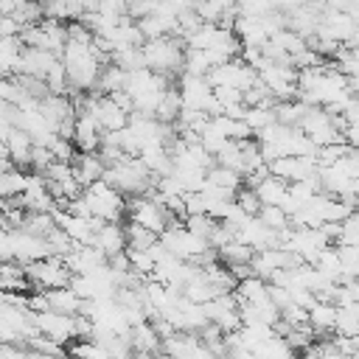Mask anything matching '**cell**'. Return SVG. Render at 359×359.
<instances>
[{
  "label": "cell",
  "mask_w": 359,
  "mask_h": 359,
  "mask_svg": "<svg viewBox=\"0 0 359 359\" xmlns=\"http://www.w3.org/2000/svg\"><path fill=\"white\" fill-rule=\"evenodd\" d=\"M143 59L146 67L154 73H165L174 81L182 73V59H185V42L174 34L168 36H157V39H146L143 42Z\"/></svg>",
  "instance_id": "cell-1"
},
{
  "label": "cell",
  "mask_w": 359,
  "mask_h": 359,
  "mask_svg": "<svg viewBox=\"0 0 359 359\" xmlns=\"http://www.w3.org/2000/svg\"><path fill=\"white\" fill-rule=\"evenodd\" d=\"M81 196L87 202L90 216H95L101 222H123V216H126V196L118 188H112L107 180H98V182L87 185L81 191Z\"/></svg>",
  "instance_id": "cell-2"
},
{
  "label": "cell",
  "mask_w": 359,
  "mask_h": 359,
  "mask_svg": "<svg viewBox=\"0 0 359 359\" xmlns=\"http://www.w3.org/2000/svg\"><path fill=\"white\" fill-rule=\"evenodd\" d=\"M297 129H303V135H306L317 149L345 140V137H342V118L334 115V112H328L325 107H309V112H306V118L300 121Z\"/></svg>",
  "instance_id": "cell-3"
},
{
  "label": "cell",
  "mask_w": 359,
  "mask_h": 359,
  "mask_svg": "<svg viewBox=\"0 0 359 359\" xmlns=\"http://www.w3.org/2000/svg\"><path fill=\"white\" fill-rule=\"evenodd\" d=\"M126 219L135 222V224H143L146 230H151V233H157V236H160L171 222H177V219L171 216V210H168L163 202H157L151 194L129 196V199H126Z\"/></svg>",
  "instance_id": "cell-4"
},
{
  "label": "cell",
  "mask_w": 359,
  "mask_h": 359,
  "mask_svg": "<svg viewBox=\"0 0 359 359\" xmlns=\"http://www.w3.org/2000/svg\"><path fill=\"white\" fill-rule=\"evenodd\" d=\"M160 244L165 247V252H171V255H177V258H182V261H196L210 244H208V238H202V236H196V233H191L182 222H171L163 233H160Z\"/></svg>",
  "instance_id": "cell-5"
},
{
  "label": "cell",
  "mask_w": 359,
  "mask_h": 359,
  "mask_svg": "<svg viewBox=\"0 0 359 359\" xmlns=\"http://www.w3.org/2000/svg\"><path fill=\"white\" fill-rule=\"evenodd\" d=\"M25 275H28V280H31V286H34L36 292L70 286V278H73V272L67 269L65 258H59V255H48V258H42V261L25 264Z\"/></svg>",
  "instance_id": "cell-6"
},
{
  "label": "cell",
  "mask_w": 359,
  "mask_h": 359,
  "mask_svg": "<svg viewBox=\"0 0 359 359\" xmlns=\"http://www.w3.org/2000/svg\"><path fill=\"white\" fill-rule=\"evenodd\" d=\"M31 323L42 337H50L53 342L65 345L67 339L76 337V314H62V311H31Z\"/></svg>",
  "instance_id": "cell-7"
},
{
  "label": "cell",
  "mask_w": 359,
  "mask_h": 359,
  "mask_svg": "<svg viewBox=\"0 0 359 359\" xmlns=\"http://www.w3.org/2000/svg\"><path fill=\"white\" fill-rule=\"evenodd\" d=\"M269 171L286 182H300V180H317L320 163L317 157H278L269 163Z\"/></svg>",
  "instance_id": "cell-8"
},
{
  "label": "cell",
  "mask_w": 359,
  "mask_h": 359,
  "mask_svg": "<svg viewBox=\"0 0 359 359\" xmlns=\"http://www.w3.org/2000/svg\"><path fill=\"white\" fill-rule=\"evenodd\" d=\"M11 250H14V261H20V264H31V261H42V258L53 255L48 238L34 236L22 227L11 230Z\"/></svg>",
  "instance_id": "cell-9"
},
{
  "label": "cell",
  "mask_w": 359,
  "mask_h": 359,
  "mask_svg": "<svg viewBox=\"0 0 359 359\" xmlns=\"http://www.w3.org/2000/svg\"><path fill=\"white\" fill-rule=\"evenodd\" d=\"M93 244H95L107 258H112V255H118V252H126V247H129V241H126V227H123L121 222H104V224L95 230Z\"/></svg>",
  "instance_id": "cell-10"
},
{
  "label": "cell",
  "mask_w": 359,
  "mask_h": 359,
  "mask_svg": "<svg viewBox=\"0 0 359 359\" xmlns=\"http://www.w3.org/2000/svg\"><path fill=\"white\" fill-rule=\"evenodd\" d=\"M59 59H62V56H56V53H50V50H42V48H22L20 73L45 81V76L50 73V67H53ZM20 73H17V76H20Z\"/></svg>",
  "instance_id": "cell-11"
},
{
  "label": "cell",
  "mask_w": 359,
  "mask_h": 359,
  "mask_svg": "<svg viewBox=\"0 0 359 359\" xmlns=\"http://www.w3.org/2000/svg\"><path fill=\"white\" fill-rule=\"evenodd\" d=\"M73 174H76V180L81 182V188H87V185L104 180L107 163L101 160L98 151H79L76 160H73Z\"/></svg>",
  "instance_id": "cell-12"
},
{
  "label": "cell",
  "mask_w": 359,
  "mask_h": 359,
  "mask_svg": "<svg viewBox=\"0 0 359 359\" xmlns=\"http://www.w3.org/2000/svg\"><path fill=\"white\" fill-rule=\"evenodd\" d=\"M6 146H8V157H11V163H14L17 168H31L34 137H31L25 129L14 126V129L6 135Z\"/></svg>",
  "instance_id": "cell-13"
},
{
  "label": "cell",
  "mask_w": 359,
  "mask_h": 359,
  "mask_svg": "<svg viewBox=\"0 0 359 359\" xmlns=\"http://www.w3.org/2000/svg\"><path fill=\"white\" fill-rule=\"evenodd\" d=\"M45 303L50 311H62V314H79L84 300L70 289V286H62V289H45Z\"/></svg>",
  "instance_id": "cell-14"
},
{
  "label": "cell",
  "mask_w": 359,
  "mask_h": 359,
  "mask_svg": "<svg viewBox=\"0 0 359 359\" xmlns=\"http://www.w3.org/2000/svg\"><path fill=\"white\" fill-rule=\"evenodd\" d=\"M309 325L314 334H334L337 325V303L331 300H314L309 309Z\"/></svg>",
  "instance_id": "cell-15"
},
{
  "label": "cell",
  "mask_w": 359,
  "mask_h": 359,
  "mask_svg": "<svg viewBox=\"0 0 359 359\" xmlns=\"http://www.w3.org/2000/svg\"><path fill=\"white\" fill-rule=\"evenodd\" d=\"M233 292H236L238 303H258V300L269 297V280H264L258 275H247V278H241L236 283Z\"/></svg>",
  "instance_id": "cell-16"
},
{
  "label": "cell",
  "mask_w": 359,
  "mask_h": 359,
  "mask_svg": "<svg viewBox=\"0 0 359 359\" xmlns=\"http://www.w3.org/2000/svg\"><path fill=\"white\" fill-rule=\"evenodd\" d=\"M208 182L216 185V188H224V191H230V194H238V188L244 185V177H241L236 168H227V165L213 163V165L208 168Z\"/></svg>",
  "instance_id": "cell-17"
},
{
  "label": "cell",
  "mask_w": 359,
  "mask_h": 359,
  "mask_svg": "<svg viewBox=\"0 0 359 359\" xmlns=\"http://www.w3.org/2000/svg\"><path fill=\"white\" fill-rule=\"evenodd\" d=\"M126 87V70H121L118 65L107 62L101 76H98V84H95V93L101 95H112V93H121Z\"/></svg>",
  "instance_id": "cell-18"
},
{
  "label": "cell",
  "mask_w": 359,
  "mask_h": 359,
  "mask_svg": "<svg viewBox=\"0 0 359 359\" xmlns=\"http://www.w3.org/2000/svg\"><path fill=\"white\" fill-rule=\"evenodd\" d=\"M216 252H219V261H222L224 266H241V264H250V261H252V255H255V250H252V247H247V244H244V241H238V238L227 241V244H224V247H219Z\"/></svg>",
  "instance_id": "cell-19"
},
{
  "label": "cell",
  "mask_w": 359,
  "mask_h": 359,
  "mask_svg": "<svg viewBox=\"0 0 359 359\" xmlns=\"http://www.w3.org/2000/svg\"><path fill=\"white\" fill-rule=\"evenodd\" d=\"M180 112H182V98H180V90H177V84L174 87H168L165 93H163V98H160V107H157V121H163V123H177V118H180Z\"/></svg>",
  "instance_id": "cell-20"
},
{
  "label": "cell",
  "mask_w": 359,
  "mask_h": 359,
  "mask_svg": "<svg viewBox=\"0 0 359 359\" xmlns=\"http://www.w3.org/2000/svg\"><path fill=\"white\" fill-rule=\"evenodd\" d=\"M28 185V174L22 168H8L6 174H0V199H14V196H22Z\"/></svg>",
  "instance_id": "cell-21"
},
{
  "label": "cell",
  "mask_w": 359,
  "mask_h": 359,
  "mask_svg": "<svg viewBox=\"0 0 359 359\" xmlns=\"http://www.w3.org/2000/svg\"><path fill=\"white\" fill-rule=\"evenodd\" d=\"M241 121L250 126V132H252V137H255L261 129H266V126L275 123L278 118H275V109H272V107H244Z\"/></svg>",
  "instance_id": "cell-22"
},
{
  "label": "cell",
  "mask_w": 359,
  "mask_h": 359,
  "mask_svg": "<svg viewBox=\"0 0 359 359\" xmlns=\"http://www.w3.org/2000/svg\"><path fill=\"white\" fill-rule=\"evenodd\" d=\"M126 255H129V266H132V272L137 275V278H143V280H149L151 275H154V266H157V258H154V252H151V247L149 250H126Z\"/></svg>",
  "instance_id": "cell-23"
},
{
  "label": "cell",
  "mask_w": 359,
  "mask_h": 359,
  "mask_svg": "<svg viewBox=\"0 0 359 359\" xmlns=\"http://www.w3.org/2000/svg\"><path fill=\"white\" fill-rule=\"evenodd\" d=\"M210 70H213V62H210L208 50H199V48H185L182 73H191V76H208Z\"/></svg>",
  "instance_id": "cell-24"
},
{
  "label": "cell",
  "mask_w": 359,
  "mask_h": 359,
  "mask_svg": "<svg viewBox=\"0 0 359 359\" xmlns=\"http://www.w3.org/2000/svg\"><path fill=\"white\" fill-rule=\"evenodd\" d=\"M112 65H118L121 70L126 73H135V70H143L146 67V59H143V45L140 48H123V50H115L109 56Z\"/></svg>",
  "instance_id": "cell-25"
},
{
  "label": "cell",
  "mask_w": 359,
  "mask_h": 359,
  "mask_svg": "<svg viewBox=\"0 0 359 359\" xmlns=\"http://www.w3.org/2000/svg\"><path fill=\"white\" fill-rule=\"evenodd\" d=\"M258 219H261L269 230H275V233H280V230H289V227H292V216H289L280 205H261Z\"/></svg>",
  "instance_id": "cell-26"
},
{
  "label": "cell",
  "mask_w": 359,
  "mask_h": 359,
  "mask_svg": "<svg viewBox=\"0 0 359 359\" xmlns=\"http://www.w3.org/2000/svg\"><path fill=\"white\" fill-rule=\"evenodd\" d=\"M157 233H151V230H146L143 224H135V222H126V241H129V247L132 250H149L151 244H157ZM126 247V250H129Z\"/></svg>",
  "instance_id": "cell-27"
},
{
  "label": "cell",
  "mask_w": 359,
  "mask_h": 359,
  "mask_svg": "<svg viewBox=\"0 0 359 359\" xmlns=\"http://www.w3.org/2000/svg\"><path fill=\"white\" fill-rule=\"evenodd\" d=\"M236 205H238L244 213H250V216H258V210H261V199H258V194H255L247 182L238 188V194H236Z\"/></svg>",
  "instance_id": "cell-28"
},
{
  "label": "cell",
  "mask_w": 359,
  "mask_h": 359,
  "mask_svg": "<svg viewBox=\"0 0 359 359\" xmlns=\"http://www.w3.org/2000/svg\"><path fill=\"white\" fill-rule=\"evenodd\" d=\"M95 11L104 14V17H115V20H121V17H126V0H98Z\"/></svg>",
  "instance_id": "cell-29"
},
{
  "label": "cell",
  "mask_w": 359,
  "mask_h": 359,
  "mask_svg": "<svg viewBox=\"0 0 359 359\" xmlns=\"http://www.w3.org/2000/svg\"><path fill=\"white\" fill-rule=\"evenodd\" d=\"M3 261H14V250H11V230L0 224V264Z\"/></svg>",
  "instance_id": "cell-30"
},
{
  "label": "cell",
  "mask_w": 359,
  "mask_h": 359,
  "mask_svg": "<svg viewBox=\"0 0 359 359\" xmlns=\"http://www.w3.org/2000/svg\"><path fill=\"white\" fill-rule=\"evenodd\" d=\"M342 137H345V143H348L351 149H356V151H359V123L345 126V129H342Z\"/></svg>",
  "instance_id": "cell-31"
},
{
  "label": "cell",
  "mask_w": 359,
  "mask_h": 359,
  "mask_svg": "<svg viewBox=\"0 0 359 359\" xmlns=\"http://www.w3.org/2000/svg\"><path fill=\"white\" fill-rule=\"evenodd\" d=\"M272 3H275V8H278V11H283V14H292L294 8L306 6L309 0H272Z\"/></svg>",
  "instance_id": "cell-32"
}]
</instances>
